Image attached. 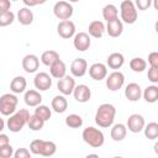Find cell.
Segmentation results:
<instances>
[{
	"label": "cell",
	"instance_id": "obj_1",
	"mask_svg": "<svg viewBox=\"0 0 158 158\" xmlns=\"http://www.w3.org/2000/svg\"><path fill=\"white\" fill-rule=\"evenodd\" d=\"M115 115H116V109L112 104L105 102L101 104L95 114V122L99 127L102 128H109L112 126L114 120H115Z\"/></svg>",
	"mask_w": 158,
	"mask_h": 158
},
{
	"label": "cell",
	"instance_id": "obj_2",
	"mask_svg": "<svg viewBox=\"0 0 158 158\" xmlns=\"http://www.w3.org/2000/svg\"><path fill=\"white\" fill-rule=\"evenodd\" d=\"M28 118H30V112H28V110H26V109H20V110L15 111L14 114L10 115V117H9L7 121H6L7 130H10V131L14 132V133L20 132V131L27 125Z\"/></svg>",
	"mask_w": 158,
	"mask_h": 158
},
{
	"label": "cell",
	"instance_id": "obj_3",
	"mask_svg": "<svg viewBox=\"0 0 158 158\" xmlns=\"http://www.w3.org/2000/svg\"><path fill=\"white\" fill-rule=\"evenodd\" d=\"M30 152L32 154H40L43 157H51L57 152V146L52 141L44 139H33L30 144Z\"/></svg>",
	"mask_w": 158,
	"mask_h": 158
},
{
	"label": "cell",
	"instance_id": "obj_4",
	"mask_svg": "<svg viewBox=\"0 0 158 158\" xmlns=\"http://www.w3.org/2000/svg\"><path fill=\"white\" fill-rule=\"evenodd\" d=\"M81 137H83V141L93 148H100L105 142V136L102 131L93 126H88L86 128H84Z\"/></svg>",
	"mask_w": 158,
	"mask_h": 158
},
{
	"label": "cell",
	"instance_id": "obj_5",
	"mask_svg": "<svg viewBox=\"0 0 158 158\" xmlns=\"http://www.w3.org/2000/svg\"><path fill=\"white\" fill-rule=\"evenodd\" d=\"M120 16H121V21L127 23V25H132L137 21L138 17V12L137 9L133 4V1L131 0H123L120 5Z\"/></svg>",
	"mask_w": 158,
	"mask_h": 158
},
{
	"label": "cell",
	"instance_id": "obj_6",
	"mask_svg": "<svg viewBox=\"0 0 158 158\" xmlns=\"http://www.w3.org/2000/svg\"><path fill=\"white\" fill-rule=\"evenodd\" d=\"M19 99L14 93H6L0 96V114L4 116H10L16 111Z\"/></svg>",
	"mask_w": 158,
	"mask_h": 158
},
{
	"label": "cell",
	"instance_id": "obj_7",
	"mask_svg": "<svg viewBox=\"0 0 158 158\" xmlns=\"http://www.w3.org/2000/svg\"><path fill=\"white\" fill-rule=\"evenodd\" d=\"M73 12H74V9L72 4L65 0L57 1L53 6V14L59 20H69L73 16Z\"/></svg>",
	"mask_w": 158,
	"mask_h": 158
},
{
	"label": "cell",
	"instance_id": "obj_8",
	"mask_svg": "<svg viewBox=\"0 0 158 158\" xmlns=\"http://www.w3.org/2000/svg\"><path fill=\"white\" fill-rule=\"evenodd\" d=\"M125 84V75L120 70H114L109 75H106V88L110 91L120 90Z\"/></svg>",
	"mask_w": 158,
	"mask_h": 158
},
{
	"label": "cell",
	"instance_id": "obj_9",
	"mask_svg": "<svg viewBox=\"0 0 158 158\" xmlns=\"http://www.w3.org/2000/svg\"><path fill=\"white\" fill-rule=\"evenodd\" d=\"M75 23L70 20H62L57 25V33L64 40H69L75 35Z\"/></svg>",
	"mask_w": 158,
	"mask_h": 158
},
{
	"label": "cell",
	"instance_id": "obj_10",
	"mask_svg": "<svg viewBox=\"0 0 158 158\" xmlns=\"http://www.w3.org/2000/svg\"><path fill=\"white\" fill-rule=\"evenodd\" d=\"M91 41L90 36L86 32H78L73 36V46L79 52H85L90 48Z\"/></svg>",
	"mask_w": 158,
	"mask_h": 158
},
{
	"label": "cell",
	"instance_id": "obj_11",
	"mask_svg": "<svg viewBox=\"0 0 158 158\" xmlns=\"http://www.w3.org/2000/svg\"><path fill=\"white\" fill-rule=\"evenodd\" d=\"M74 88H75V80H74V78L70 77V75H67V74H65L63 78L58 79V81H57V89H58V91H59L62 95H64V96L70 95V94L73 93Z\"/></svg>",
	"mask_w": 158,
	"mask_h": 158
},
{
	"label": "cell",
	"instance_id": "obj_12",
	"mask_svg": "<svg viewBox=\"0 0 158 158\" xmlns=\"http://www.w3.org/2000/svg\"><path fill=\"white\" fill-rule=\"evenodd\" d=\"M33 85L38 91H46L52 86V77L44 72H40L33 78Z\"/></svg>",
	"mask_w": 158,
	"mask_h": 158
},
{
	"label": "cell",
	"instance_id": "obj_13",
	"mask_svg": "<svg viewBox=\"0 0 158 158\" xmlns=\"http://www.w3.org/2000/svg\"><path fill=\"white\" fill-rule=\"evenodd\" d=\"M144 125H146V122H144V117L142 115H139V114H132L127 118L126 127L132 133H138V132H141L143 130Z\"/></svg>",
	"mask_w": 158,
	"mask_h": 158
},
{
	"label": "cell",
	"instance_id": "obj_14",
	"mask_svg": "<svg viewBox=\"0 0 158 158\" xmlns=\"http://www.w3.org/2000/svg\"><path fill=\"white\" fill-rule=\"evenodd\" d=\"M72 94H73L74 99H75L78 102H81V104L88 102V101L90 100V98H91V90H90V88H89L88 85H85V84L75 85V88H74V90H73Z\"/></svg>",
	"mask_w": 158,
	"mask_h": 158
},
{
	"label": "cell",
	"instance_id": "obj_15",
	"mask_svg": "<svg viewBox=\"0 0 158 158\" xmlns=\"http://www.w3.org/2000/svg\"><path fill=\"white\" fill-rule=\"evenodd\" d=\"M38 67H40V58L36 54H26L22 58V69L26 73L28 74L36 73Z\"/></svg>",
	"mask_w": 158,
	"mask_h": 158
},
{
	"label": "cell",
	"instance_id": "obj_16",
	"mask_svg": "<svg viewBox=\"0 0 158 158\" xmlns=\"http://www.w3.org/2000/svg\"><path fill=\"white\" fill-rule=\"evenodd\" d=\"M89 75H90L91 79L100 81V80L106 78V75H107V67L104 63H100V62L99 63H94V64H91L89 67Z\"/></svg>",
	"mask_w": 158,
	"mask_h": 158
},
{
	"label": "cell",
	"instance_id": "obj_17",
	"mask_svg": "<svg viewBox=\"0 0 158 158\" xmlns=\"http://www.w3.org/2000/svg\"><path fill=\"white\" fill-rule=\"evenodd\" d=\"M88 70V63L84 58H75L70 64V73L73 77L81 78Z\"/></svg>",
	"mask_w": 158,
	"mask_h": 158
},
{
	"label": "cell",
	"instance_id": "obj_18",
	"mask_svg": "<svg viewBox=\"0 0 158 158\" xmlns=\"http://www.w3.org/2000/svg\"><path fill=\"white\" fill-rule=\"evenodd\" d=\"M105 32H107V35L110 37H114V38L120 37L122 35V32H123V23H122V21L118 17L115 19V20L109 21L107 25L105 26Z\"/></svg>",
	"mask_w": 158,
	"mask_h": 158
},
{
	"label": "cell",
	"instance_id": "obj_19",
	"mask_svg": "<svg viewBox=\"0 0 158 158\" xmlns=\"http://www.w3.org/2000/svg\"><path fill=\"white\" fill-rule=\"evenodd\" d=\"M125 96L128 101H132V102L138 101L142 96V89H141L139 84H137V83L127 84L125 88Z\"/></svg>",
	"mask_w": 158,
	"mask_h": 158
},
{
	"label": "cell",
	"instance_id": "obj_20",
	"mask_svg": "<svg viewBox=\"0 0 158 158\" xmlns=\"http://www.w3.org/2000/svg\"><path fill=\"white\" fill-rule=\"evenodd\" d=\"M65 73H67V67H65V63L60 58L58 60H56L53 64L49 65V74L54 79L63 78L65 75Z\"/></svg>",
	"mask_w": 158,
	"mask_h": 158
},
{
	"label": "cell",
	"instance_id": "obj_21",
	"mask_svg": "<svg viewBox=\"0 0 158 158\" xmlns=\"http://www.w3.org/2000/svg\"><path fill=\"white\" fill-rule=\"evenodd\" d=\"M105 33V25L102 21L99 20H94L89 23L88 27V35L94 37V38H101Z\"/></svg>",
	"mask_w": 158,
	"mask_h": 158
},
{
	"label": "cell",
	"instance_id": "obj_22",
	"mask_svg": "<svg viewBox=\"0 0 158 158\" xmlns=\"http://www.w3.org/2000/svg\"><path fill=\"white\" fill-rule=\"evenodd\" d=\"M23 100H25V104L27 106H31V107H36L37 105H40L42 102V95L40 94L38 90H27L25 91V95H23Z\"/></svg>",
	"mask_w": 158,
	"mask_h": 158
},
{
	"label": "cell",
	"instance_id": "obj_23",
	"mask_svg": "<svg viewBox=\"0 0 158 158\" xmlns=\"http://www.w3.org/2000/svg\"><path fill=\"white\" fill-rule=\"evenodd\" d=\"M125 63V57L122 53L118 52H114L111 54H109L107 59H106V67H109L110 69H120Z\"/></svg>",
	"mask_w": 158,
	"mask_h": 158
},
{
	"label": "cell",
	"instance_id": "obj_24",
	"mask_svg": "<svg viewBox=\"0 0 158 158\" xmlns=\"http://www.w3.org/2000/svg\"><path fill=\"white\" fill-rule=\"evenodd\" d=\"M126 135H127V127H126V125H123V123H115L111 127L110 136H111V138L115 142L123 141L125 137H126Z\"/></svg>",
	"mask_w": 158,
	"mask_h": 158
},
{
	"label": "cell",
	"instance_id": "obj_25",
	"mask_svg": "<svg viewBox=\"0 0 158 158\" xmlns=\"http://www.w3.org/2000/svg\"><path fill=\"white\" fill-rule=\"evenodd\" d=\"M16 17H17V21H19L21 25H23V26H28V25H31V23L33 22V12H32V10H30V7H27V6L20 9V10L17 11Z\"/></svg>",
	"mask_w": 158,
	"mask_h": 158
},
{
	"label": "cell",
	"instance_id": "obj_26",
	"mask_svg": "<svg viewBox=\"0 0 158 158\" xmlns=\"http://www.w3.org/2000/svg\"><path fill=\"white\" fill-rule=\"evenodd\" d=\"M27 86V81H26V78L22 77V75H16L11 83H10V90L14 93V94H21L25 91Z\"/></svg>",
	"mask_w": 158,
	"mask_h": 158
},
{
	"label": "cell",
	"instance_id": "obj_27",
	"mask_svg": "<svg viewBox=\"0 0 158 158\" xmlns=\"http://www.w3.org/2000/svg\"><path fill=\"white\" fill-rule=\"evenodd\" d=\"M51 105H52L53 111L57 112V114H63L68 109V101H67L64 95H56L52 99V104Z\"/></svg>",
	"mask_w": 158,
	"mask_h": 158
},
{
	"label": "cell",
	"instance_id": "obj_28",
	"mask_svg": "<svg viewBox=\"0 0 158 158\" xmlns=\"http://www.w3.org/2000/svg\"><path fill=\"white\" fill-rule=\"evenodd\" d=\"M142 95H143V99H144L147 102H149V104L156 102V101L158 100V86H157L156 84L148 85V86L143 90Z\"/></svg>",
	"mask_w": 158,
	"mask_h": 158
},
{
	"label": "cell",
	"instance_id": "obj_29",
	"mask_svg": "<svg viewBox=\"0 0 158 158\" xmlns=\"http://www.w3.org/2000/svg\"><path fill=\"white\" fill-rule=\"evenodd\" d=\"M118 17V10L114 4H107L102 7V19L109 22L111 20H115Z\"/></svg>",
	"mask_w": 158,
	"mask_h": 158
},
{
	"label": "cell",
	"instance_id": "obj_30",
	"mask_svg": "<svg viewBox=\"0 0 158 158\" xmlns=\"http://www.w3.org/2000/svg\"><path fill=\"white\" fill-rule=\"evenodd\" d=\"M59 59V54L56 52V51H53V49H48V51H44L42 54H41V62H42V64H44V65H47V67H49L51 64H53L56 60H58Z\"/></svg>",
	"mask_w": 158,
	"mask_h": 158
},
{
	"label": "cell",
	"instance_id": "obj_31",
	"mask_svg": "<svg viewBox=\"0 0 158 158\" xmlns=\"http://www.w3.org/2000/svg\"><path fill=\"white\" fill-rule=\"evenodd\" d=\"M142 131L144 132L146 138H148L151 141H154L158 137V123L157 122H149L148 125H144Z\"/></svg>",
	"mask_w": 158,
	"mask_h": 158
},
{
	"label": "cell",
	"instance_id": "obj_32",
	"mask_svg": "<svg viewBox=\"0 0 158 158\" xmlns=\"http://www.w3.org/2000/svg\"><path fill=\"white\" fill-rule=\"evenodd\" d=\"M130 68L135 73H142L147 68V62L141 57H135L130 60Z\"/></svg>",
	"mask_w": 158,
	"mask_h": 158
},
{
	"label": "cell",
	"instance_id": "obj_33",
	"mask_svg": "<svg viewBox=\"0 0 158 158\" xmlns=\"http://www.w3.org/2000/svg\"><path fill=\"white\" fill-rule=\"evenodd\" d=\"M65 125L70 128H79L83 126V118L78 114H70L65 117Z\"/></svg>",
	"mask_w": 158,
	"mask_h": 158
},
{
	"label": "cell",
	"instance_id": "obj_34",
	"mask_svg": "<svg viewBox=\"0 0 158 158\" xmlns=\"http://www.w3.org/2000/svg\"><path fill=\"white\" fill-rule=\"evenodd\" d=\"M27 126L32 131H41L44 126V121L41 117H38L37 115L33 114V115H30V118L27 121Z\"/></svg>",
	"mask_w": 158,
	"mask_h": 158
},
{
	"label": "cell",
	"instance_id": "obj_35",
	"mask_svg": "<svg viewBox=\"0 0 158 158\" xmlns=\"http://www.w3.org/2000/svg\"><path fill=\"white\" fill-rule=\"evenodd\" d=\"M35 115H37L38 117H41V118L46 122V121H48V120L51 118L52 111H51V109H49L47 105L40 104V105H37L36 109H35Z\"/></svg>",
	"mask_w": 158,
	"mask_h": 158
},
{
	"label": "cell",
	"instance_id": "obj_36",
	"mask_svg": "<svg viewBox=\"0 0 158 158\" xmlns=\"http://www.w3.org/2000/svg\"><path fill=\"white\" fill-rule=\"evenodd\" d=\"M15 21V14L9 11H0V27H6Z\"/></svg>",
	"mask_w": 158,
	"mask_h": 158
},
{
	"label": "cell",
	"instance_id": "obj_37",
	"mask_svg": "<svg viewBox=\"0 0 158 158\" xmlns=\"http://www.w3.org/2000/svg\"><path fill=\"white\" fill-rule=\"evenodd\" d=\"M14 156V148L10 143L0 147V158H11Z\"/></svg>",
	"mask_w": 158,
	"mask_h": 158
},
{
	"label": "cell",
	"instance_id": "obj_38",
	"mask_svg": "<svg viewBox=\"0 0 158 158\" xmlns=\"http://www.w3.org/2000/svg\"><path fill=\"white\" fill-rule=\"evenodd\" d=\"M152 1L153 0H135V6L136 9L141 10V11H146L152 6Z\"/></svg>",
	"mask_w": 158,
	"mask_h": 158
},
{
	"label": "cell",
	"instance_id": "obj_39",
	"mask_svg": "<svg viewBox=\"0 0 158 158\" xmlns=\"http://www.w3.org/2000/svg\"><path fill=\"white\" fill-rule=\"evenodd\" d=\"M147 78L151 83L153 84H157L158 83V68H154V67H149L148 72H147Z\"/></svg>",
	"mask_w": 158,
	"mask_h": 158
},
{
	"label": "cell",
	"instance_id": "obj_40",
	"mask_svg": "<svg viewBox=\"0 0 158 158\" xmlns=\"http://www.w3.org/2000/svg\"><path fill=\"white\" fill-rule=\"evenodd\" d=\"M31 152L27 148H19L17 151H14V156L15 158H30L31 157Z\"/></svg>",
	"mask_w": 158,
	"mask_h": 158
},
{
	"label": "cell",
	"instance_id": "obj_41",
	"mask_svg": "<svg viewBox=\"0 0 158 158\" xmlns=\"http://www.w3.org/2000/svg\"><path fill=\"white\" fill-rule=\"evenodd\" d=\"M148 64H149V67L158 68V52L154 51L148 54Z\"/></svg>",
	"mask_w": 158,
	"mask_h": 158
},
{
	"label": "cell",
	"instance_id": "obj_42",
	"mask_svg": "<svg viewBox=\"0 0 158 158\" xmlns=\"http://www.w3.org/2000/svg\"><path fill=\"white\" fill-rule=\"evenodd\" d=\"M22 1H23V4H25L27 7H33V6L44 4L47 0H22Z\"/></svg>",
	"mask_w": 158,
	"mask_h": 158
},
{
	"label": "cell",
	"instance_id": "obj_43",
	"mask_svg": "<svg viewBox=\"0 0 158 158\" xmlns=\"http://www.w3.org/2000/svg\"><path fill=\"white\" fill-rule=\"evenodd\" d=\"M11 9L10 0H0V11H9Z\"/></svg>",
	"mask_w": 158,
	"mask_h": 158
},
{
	"label": "cell",
	"instance_id": "obj_44",
	"mask_svg": "<svg viewBox=\"0 0 158 158\" xmlns=\"http://www.w3.org/2000/svg\"><path fill=\"white\" fill-rule=\"evenodd\" d=\"M7 143H10V138H9V136L5 135V133H1V132H0V147H1V146H5V144H7Z\"/></svg>",
	"mask_w": 158,
	"mask_h": 158
},
{
	"label": "cell",
	"instance_id": "obj_45",
	"mask_svg": "<svg viewBox=\"0 0 158 158\" xmlns=\"http://www.w3.org/2000/svg\"><path fill=\"white\" fill-rule=\"evenodd\" d=\"M4 128H5V121H4V118H1V116H0V132H1Z\"/></svg>",
	"mask_w": 158,
	"mask_h": 158
},
{
	"label": "cell",
	"instance_id": "obj_46",
	"mask_svg": "<svg viewBox=\"0 0 158 158\" xmlns=\"http://www.w3.org/2000/svg\"><path fill=\"white\" fill-rule=\"evenodd\" d=\"M65 1H68V2H70V4H72V2H78L79 0H65Z\"/></svg>",
	"mask_w": 158,
	"mask_h": 158
},
{
	"label": "cell",
	"instance_id": "obj_47",
	"mask_svg": "<svg viewBox=\"0 0 158 158\" xmlns=\"http://www.w3.org/2000/svg\"><path fill=\"white\" fill-rule=\"evenodd\" d=\"M10 1H17V0H10Z\"/></svg>",
	"mask_w": 158,
	"mask_h": 158
}]
</instances>
